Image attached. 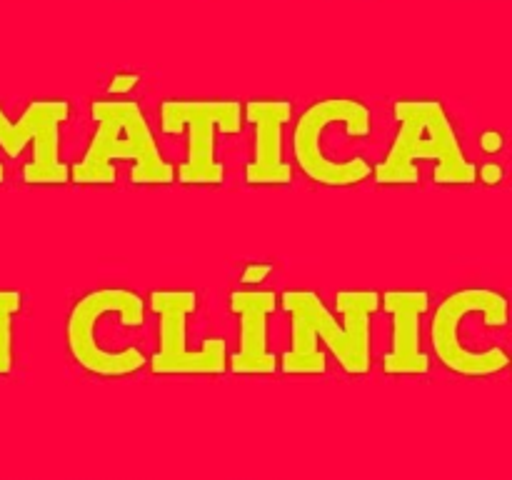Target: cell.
Returning <instances> with one entry per match:
<instances>
[{
  "mask_svg": "<svg viewBox=\"0 0 512 480\" xmlns=\"http://www.w3.org/2000/svg\"><path fill=\"white\" fill-rule=\"evenodd\" d=\"M280 305L290 313L293 345L280 355V368L288 375H323L328 358L320 350V340L330 348L340 368L350 375L370 370V318L380 308L375 290H340L335 295L345 325H338L323 298L313 290H285Z\"/></svg>",
  "mask_w": 512,
  "mask_h": 480,
  "instance_id": "obj_1",
  "label": "cell"
},
{
  "mask_svg": "<svg viewBox=\"0 0 512 480\" xmlns=\"http://www.w3.org/2000/svg\"><path fill=\"white\" fill-rule=\"evenodd\" d=\"M90 113L98 120V130L83 160L70 168L73 183H115L110 160H133L130 183L135 185L173 183L175 168L160 155L138 100H93Z\"/></svg>",
  "mask_w": 512,
  "mask_h": 480,
  "instance_id": "obj_2",
  "label": "cell"
},
{
  "mask_svg": "<svg viewBox=\"0 0 512 480\" xmlns=\"http://www.w3.org/2000/svg\"><path fill=\"white\" fill-rule=\"evenodd\" d=\"M395 118L400 120V133L383 163L373 170L380 185L418 183V160H438L435 183H475L478 170L465 158L440 100H398Z\"/></svg>",
  "mask_w": 512,
  "mask_h": 480,
  "instance_id": "obj_3",
  "label": "cell"
},
{
  "mask_svg": "<svg viewBox=\"0 0 512 480\" xmlns=\"http://www.w3.org/2000/svg\"><path fill=\"white\" fill-rule=\"evenodd\" d=\"M108 313H118L120 323L128 328H140L145 323V300L128 288H100L83 295L73 305L65 323L70 355L80 368L93 375H103V378L138 373L148 363L143 350L128 348L115 353V350L100 348L95 340V325Z\"/></svg>",
  "mask_w": 512,
  "mask_h": 480,
  "instance_id": "obj_4",
  "label": "cell"
},
{
  "mask_svg": "<svg viewBox=\"0 0 512 480\" xmlns=\"http://www.w3.org/2000/svg\"><path fill=\"white\" fill-rule=\"evenodd\" d=\"M333 123H343L348 135L353 138H365L373 128V118H370V108L355 98H328L320 103L310 105L303 115L298 118L293 133V153L298 160L300 170L308 175L310 180L320 185H335V188H345V185L363 183L373 175V165L365 158L343 160L335 163L325 155L323 138L325 128Z\"/></svg>",
  "mask_w": 512,
  "mask_h": 480,
  "instance_id": "obj_5",
  "label": "cell"
},
{
  "mask_svg": "<svg viewBox=\"0 0 512 480\" xmlns=\"http://www.w3.org/2000/svg\"><path fill=\"white\" fill-rule=\"evenodd\" d=\"M160 128L168 135L188 128V158L178 168V183L220 185L225 183V165L215 158V128L238 135L243 105L238 100H163Z\"/></svg>",
  "mask_w": 512,
  "mask_h": 480,
  "instance_id": "obj_6",
  "label": "cell"
},
{
  "mask_svg": "<svg viewBox=\"0 0 512 480\" xmlns=\"http://www.w3.org/2000/svg\"><path fill=\"white\" fill-rule=\"evenodd\" d=\"M470 313H480L488 325L503 328V325H508L510 318L508 298L488 288H465L448 295L438 305V310L433 315V323H430V340H433L435 353H438L440 363L453 370V373H498V370H503L510 363V355L505 350L493 348L485 350V353H475V350H468L460 343V323Z\"/></svg>",
  "mask_w": 512,
  "mask_h": 480,
  "instance_id": "obj_7",
  "label": "cell"
},
{
  "mask_svg": "<svg viewBox=\"0 0 512 480\" xmlns=\"http://www.w3.org/2000/svg\"><path fill=\"white\" fill-rule=\"evenodd\" d=\"M150 308L160 318V350L148 360L150 370L160 375L185 373H225L228 370V343L225 338L205 340L203 350H188V315L198 308L195 290H153Z\"/></svg>",
  "mask_w": 512,
  "mask_h": 480,
  "instance_id": "obj_8",
  "label": "cell"
},
{
  "mask_svg": "<svg viewBox=\"0 0 512 480\" xmlns=\"http://www.w3.org/2000/svg\"><path fill=\"white\" fill-rule=\"evenodd\" d=\"M68 100H35L25 108L18 123H10L0 110V145L10 158H18L25 145L33 143V158L23 168V180L30 185L70 183V168L60 160V125L68 120ZM5 168L0 165V183Z\"/></svg>",
  "mask_w": 512,
  "mask_h": 480,
  "instance_id": "obj_9",
  "label": "cell"
},
{
  "mask_svg": "<svg viewBox=\"0 0 512 480\" xmlns=\"http://www.w3.org/2000/svg\"><path fill=\"white\" fill-rule=\"evenodd\" d=\"M380 305L393 320L390 350L383 355L388 375H425L430 358L420 348V318L430 308L428 290H388L380 295Z\"/></svg>",
  "mask_w": 512,
  "mask_h": 480,
  "instance_id": "obj_10",
  "label": "cell"
},
{
  "mask_svg": "<svg viewBox=\"0 0 512 480\" xmlns=\"http://www.w3.org/2000/svg\"><path fill=\"white\" fill-rule=\"evenodd\" d=\"M293 115L290 100H248L245 120L255 125V158L245 165L250 185H288L293 168L283 160V128Z\"/></svg>",
  "mask_w": 512,
  "mask_h": 480,
  "instance_id": "obj_11",
  "label": "cell"
},
{
  "mask_svg": "<svg viewBox=\"0 0 512 480\" xmlns=\"http://www.w3.org/2000/svg\"><path fill=\"white\" fill-rule=\"evenodd\" d=\"M230 310L240 318V350L230 358V370L240 375H268L280 368V360L268 350V315L278 305L270 290H235Z\"/></svg>",
  "mask_w": 512,
  "mask_h": 480,
  "instance_id": "obj_12",
  "label": "cell"
},
{
  "mask_svg": "<svg viewBox=\"0 0 512 480\" xmlns=\"http://www.w3.org/2000/svg\"><path fill=\"white\" fill-rule=\"evenodd\" d=\"M23 305L18 290H0V375L13 368V315Z\"/></svg>",
  "mask_w": 512,
  "mask_h": 480,
  "instance_id": "obj_13",
  "label": "cell"
},
{
  "mask_svg": "<svg viewBox=\"0 0 512 480\" xmlns=\"http://www.w3.org/2000/svg\"><path fill=\"white\" fill-rule=\"evenodd\" d=\"M270 273H273V263H253L243 270L240 280L243 283H263Z\"/></svg>",
  "mask_w": 512,
  "mask_h": 480,
  "instance_id": "obj_14",
  "label": "cell"
},
{
  "mask_svg": "<svg viewBox=\"0 0 512 480\" xmlns=\"http://www.w3.org/2000/svg\"><path fill=\"white\" fill-rule=\"evenodd\" d=\"M133 85H138V75H118V78H113L110 90H115V93H123V90L133 88Z\"/></svg>",
  "mask_w": 512,
  "mask_h": 480,
  "instance_id": "obj_15",
  "label": "cell"
},
{
  "mask_svg": "<svg viewBox=\"0 0 512 480\" xmlns=\"http://www.w3.org/2000/svg\"><path fill=\"white\" fill-rule=\"evenodd\" d=\"M510 360H512V358H510Z\"/></svg>",
  "mask_w": 512,
  "mask_h": 480,
  "instance_id": "obj_16",
  "label": "cell"
}]
</instances>
